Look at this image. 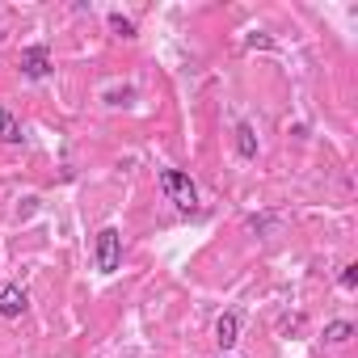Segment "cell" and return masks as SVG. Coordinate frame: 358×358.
Returning a JSON list of instances; mask_svg holds the SVG:
<instances>
[{
	"label": "cell",
	"instance_id": "obj_8",
	"mask_svg": "<svg viewBox=\"0 0 358 358\" xmlns=\"http://www.w3.org/2000/svg\"><path fill=\"white\" fill-rule=\"evenodd\" d=\"M350 337H354V324H350V320H329V324H324V341H329V345H341V341H350Z\"/></svg>",
	"mask_w": 358,
	"mask_h": 358
},
{
	"label": "cell",
	"instance_id": "obj_11",
	"mask_svg": "<svg viewBox=\"0 0 358 358\" xmlns=\"http://www.w3.org/2000/svg\"><path fill=\"white\" fill-rule=\"evenodd\" d=\"M220 358H228V354H220Z\"/></svg>",
	"mask_w": 358,
	"mask_h": 358
},
{
	"label": "cell",
	"instance_id": "obj_10",
	"mask_svg": "<svg viewBox=\"0 0 358 358\" xmlns=\"http://www.w3.org/2000/svg\"><path fill=\"white\" fill-rule=\"evenodd\" d=\"M337 282H341L345 291H354V287H358V266H341V274H337Z\"/></svg>",
	"mask_w": 358,
	"mask_h": 358
},
{
	"label": "cell",
	"instance_id": "obj_3",
	"mask_svg": "<svg viewBox=\"0 0 358 358\" xmlns=\"http://www.w3.org/2000/svg\"><path fill=\"white\" fill-rule=\"evenodd\" d=\"M26 308H30V295H26L22 282L0 287V320H17V316H26Z\"/></svg>",
	"mask_w": 358,
	"mask_h": 358
},
{
	"label": "cell",
	"instance_id": "obj_6",
	"mask_svg": "<svg viewBox=\"0 0 358 358\" xmlns=\"http://www.w3.org/2000/svg\"><path fill=\"white\" fill-rule=\"evenodd\" d=\"M0 143H22V122L0 106Z\"/></svg>",
	"mask_w": 358,
	"mask_h": 358
},
{
	"label": "cell",
	"instance_id": "obj_7",
	"mask_svg": "<svg viewBox=\"0 0 358 358\" xmlns=\"http://www.w3.org/2000/svg\"><path fill=\"white\" fill-rule=\"evenodd\" d=\"M236 152H241L245 160H253V156H257V135H253V127H249V122H241V127H236Z\"/></svg>",
	"mask_w": 358,
	"mask_h": 358
},
{
	"label": "cell",
	"instance_id": "obj_5",
	"mask_svg": "<svg viewBox=\"0 0 358 358\" xmlns=\"http://www.w3.org/2000/svg\"><path fill=\"white\" fill-rule=\"evenodd\" d=\"M215 341H220L224 350H232V345L241 341V312H236V308H228V312L215 320Z\"/></svg>",
	"mask_w": 358,
	"mask_h": 358
},
{
	"label": "cell",
	"instance_id": "obj_9",
	"mask_svg": "<svg viewBox=\"0 0 358 358\" xmlns=\"http://www.w3.org/2000/svg\"><path fill=\"white\" fill-rule=\"evenodd\" d=\"M106 22H110V30H114L118 38H135V22H131V17H122V13H110Z\"/></svg>",
	"mask_w": 358,
	"mask_h": 358
},
{
	"label": "cell",
	"instance_id": "obj_2",
	"mask_svg": "<svg viewBox=\"0 0 358 358\" xmlns=\"http://www.w3.org/2000/svg\"><path fill=\"white\" fill-rule=\"evenodd\" d=\"M93 262H97L101 274H114V270L122 266V232H118V228H101V232H97Z\"/></svg>",
	"mask_w": 358,
	"mask_h": 358
},
{
	"label": "cell",
	"instance_id": "obj_1",
	"mask_svg": "<svg viewBox=\"0 0 358 358\" xmlns=\"http://www.w3.org/2000/svg\"><path fill=\"white\" fill-rule=\"evenodd\" d=\"M160 190L177 211H199V186L190 182V173L182 169H160Z\"/></svg>",
	"mask_w": 358,
	"mask_h": 358
},
{
	"label": "cell",
	"instance_id": "obj_4",
	"mask_svg": "<svg viewBox=\"0 0 358 358\" xmlns=\"http://www.w3.org/2000/svg\"><path fill=\"white\" fill-rule=\"evenodd\" d=\"M22 72L30 76V80H43L47 72H51V51L38 43V47H26L22 51Z\"/></svg>",
	"mask_w": 358,
	"mask_h": 358
}]
</instances>
